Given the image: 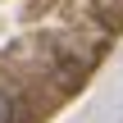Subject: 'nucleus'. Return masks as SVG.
I'll return each instance as SVG.
<instances>
[{"mask_svg": "<svg viewBox=\"0 0 123 123\" xmlns=\"http://www.w3.org/2000/svg\"><path fill=\"white\" fill-rule=\"evenodd\" d=\"M14 114H18V110H14V100L0 91V123H14Z\"/></svg>", "mask_w": 123, "mask_h": 123, "instance_id": "obj_1", "label": "nucleus"}]
</instances>
